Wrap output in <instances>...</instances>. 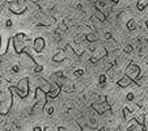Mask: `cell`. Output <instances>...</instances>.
Returning a JSON list of instances; mask_svg holds the SVG:
<instances>
[{"mask_svg": "<svg viewBox=\"0 0 148 131\" xmlns=\"http://www.w3.org/2000/svg\"><path fill=\"white\" fill-rule=\"evenodd\" d=\"M34 101H36V104H34V106H33V112L34 113L41 112L42 109L46 106V104H47V93H46L45 91H42L39 86H37Z\"/></svg>", "mask_w": 148, "mask_h": 131, "instance_id": "obj_1", "label": "cell"}, {"mask_svg": "<svg viewBox=\"0 0 148 131\" xmlns=\"http://www.w3.org/2000/svg\"><path fill=\"white\" fill-rule=\"evenodd\" d=\"M12 41H13V47H14V51H16V54H21L23 51H25V49L29 46V43H30V41H28L26 39V36L24 33H17L16 36L12 38Z\"/></svg>", "mask_w": 148, "mask_h": 131, "instance_id": "obj_2", "label": "cell"}, {"mask_svg": "<svg viewBox=\"0 0 148 131\" xmlns=\"http://www.w3.org/2000/svg\"><path fill=\"white\" fill-rule=\"evenodd\" d=\"M9 91L12 92H17V95L20 96L21 98H26L29 95V79L28 78H24L17 83V85L14 88H9Z\"/></svg>", "mask_w": 148, "mask_h": 131, "instance_id": "obj_3", "label": "cell"}, {"mask_svg": "<svg viewBox=\"0 0 148 131\" xmlns=\"http://www.w3.org/2000/svg\"><path fill=\"white\" fill-rule=\"evenodd\" d=\"M125 75L129 76L134 83L138 84V80H139V78H140V67L135 63V62H130L127 68H126V71H125Z\"/></svg>", "mask_w": 148, "mask_h": 131, "instance_id": "obj_4", "label": "cell"}, {"mask_svg": "<svg viewBox=\"0 0 148 131\" xmlns=\"http://www.w3.org/2000/svg\"><path fill=\"white\" fill-rule=\"evenodd\" d=\"M18 60H20V66L24 68H33L34 70V67L37 66V63L33 59V56H32L30 54H28L26 51H23V53L20 54Z\"/></svg>", "mask_w": 148, "mask_h": 131, "instance_id": "obj_5", "label": "cell"}, {"mask_svg": "<svg viewBox=\"0 0 148 131\" xmlns=\"http://www.w3.org/2000/svg\"><path fill=\"white\" fill-rule=\"evenodd\" d=\"M105 56H108V50L105 49V46H96V49L92 51V58L89 59V62L90 63H97Z\"/></svg>", "mask_w": 148, "mask_h": 131, "instance_id": "obj_6", "label": "cell"}, {"mask_svg": "<svg viewBox=\"0 0 148 131\" xmlns=\"http://www.w3.org/2000/svg\"><path fill=\"white\" fill-rule=\"evenodd\" d=\"M9 92H11V91H9ZM12 102H13V96H12V92H11V95H9L8 97H5L4 100H1V102H0V114L1 115L8 114L11 108H12Z\"/></svg>", "mask_w": 148, "mask_h": 131, "instance_id": "obj_7", "label": "cell"}, {"mask_svg": "<svg viewBox=\"0 0 148 131\" xmlns=\"http://www.w3.org/2000/svg\"><path fill=\"white\" fill-rule=\"evenodd\" d=\"M9 11L14 14H23L24 12L26 11V5L21 3H17V1H13V3H8Z\"/></svg>", "mask_w": 148, "mask_h": 131, "instance_id": "obj_8", "label": "cell"}, {"mask_svg": "<svg viewBox=\"0 0 148 131\" xmlns=\"http://www.w3.org/2000/svg\"><path fill=\"white\" fill-rule=\"evenodd\" d=\"M93 110H95L97 114H105L106 112H110V105L108 102H103V104H93Z\"/></svg>", "mask_w": 148, "mask_h": 131, "instance_id": "obj_9", "label": "cell"}, {"mask_svg": "<svg viewBox=\"0 0 148 131\" xmlns=\"http://www.w3.org/2000/svg\"><path fill=\"white\" fill-rule=\"evenodd\" d=\"M33 49H34L36 53H41V51H43V49H45V39L41 38V37L36 38L34 42H33Z\"/></svg>", "mask_w": 148, "mask_h": 131, "instance_id": "obj_10", "label": "cell"}, {"mask_svg": "<svg viewBox=\"0 0 148 131\" xmlns=\"http://www.w3.org/2000/svg\"><path fill=\"white\" fill-rule=\"evenodd\" d=\"M60 86L58 85V84L54 81V83H51V88H50V92L47 93V97L49 98H55L59 96V93H60Z\"/></svg>", "mask_w": 148, "mask_h": 131, "instance_id": "obj_11", "label": "cell"}, {"mask_svg": "<svg viewBox=\"0 0 148 131\" xmlns=\"http://www.w3.org/2000/svg\"><path fill=\"white\" fill-rule=\"evenodd\" d=\"M55 24V19L51 16H39V24L38 25H45V26H50V25H54Z\"/></svg>", "mask_w": 148, "mask_h": 131, "instance_id": "obj_12", "label": "cell"}, {"mask_svg": "<svg viewBox=\"0 0 148 131\" xmlns=\"http://www.w3.org/2000/svg\"><path fill=\"white\" fill-rule=\"evenodd\" d=\"M132 83H134V81H132L131 79L129 78V76H126V75L122 76L119 80H117V85L121 86V88H126V86H130Z\"/></svg>", "mask_w": 148, "mask_h": 131, "instance_id": "obj_13", "label": "cell"}, {"mask_svg": "<svg viewBox=\"0 0 148 131\" xmlns=\"http://www.w3.org/2000/svg\"><path fill=\"white\" fill-rule=\"evenodd\" d=\"M66 58H67V54H66L64 50H59L55 55H53V60L56 62V63H60V62H64Z\"/></svg>", "mask_w": 148, "mask_h": 131, "instance_id": "obj_14", "label": "cell"}, {"mask_svg": "<svg viewBox=\"0 0 148 131\" xmlns=\"http://www.w3.org/2000/svg\"><path fill=\"white\" fill-rule=\"evenodd\" d=\"M93 16H95L100 23H105V20H106V14L103 13L101 9H97V8L95 9V14H93Z\"/></svg>", "mask_w": 148, "mask_h": 131, "instance_id": "obj_15", "label": "cell"}, {"mask_svg": "<svg viewBox=\"0 0 148 131\" xmlns=\"http://www.w3.org/2000/svg\"><path fill=\"white\" fill-rule=\"evenodd\" d=\"M105 49L108 50V53H112V51H114L115 49H117V42L114 41V39H108V42H106V46H105Z\"/></svg>", "mask_w": 148, "mask_h": 131, "instance_id": "obj_16", "label": "cell"}, {"mask_svg": "<svg viewBox=\"0 0 148 131\" xmlns=\"http://www.w3.org/2000/svg\"><path fill=\"white\" fill-rule=\"evenodd\" d=\"M64 51H66V54H67V56H70V58H75L77 54H76V51L73 50V47L71 45H67L66 46V49H64Z\"/></svg>", "mask_w": 148, "mask_h": 131, "instance_id": "obj_17", "label": "cell"}, {"mask_svg": "<svg viewBox=\"0 0 148 131\" xmlns=\"http://www.w3.org/2000/svg\"><path fill=\"white\" fill-rule=\"evenodd\" d=\"M136 28H138L136 21H135L134 19H130L129 21H127V29H129L130 32H132V30H135Z\"/></svg>", "mask_w": 148, "mask_h": 131, "instance_id": "obj_18", "label": "cell"}, {"mask_svg": "<svg viewBox=\"0 0 148 131\" xmlns=\"http://www.w3.org/2000/svg\"><path fill=\"white\" fill-rule=\"evenodd\" d=\"M84 39H85V41H88L89 43H92V42L97 41V36H96L95 33H88V34H85V36H84Z\"/></svg>", "mask_w": 148, "mask_h": 131, "instance_id": "obj_19", "label": "cell"}, {"mask_svg": "<svg viewBox=\"0 0 148 131\" xmlns=\"http://www.w3.org/2000/svg\"><path fill=\"white\" fill-rule=\"evenodd\" d=\"M132 113H131V109L130 108H123V118L125 119H127V121H130V119H132Z\"/></svg>", "mask_w": 148, "mask_h": 131, "instance_id": "obj_20", "label": "cell"}, {"mask_svg": "<svg viewBox=\"0 0 148 131\" xmlns=\"http://www.w3.org/2000/svg\"><path fill=\"white\" fill-rule=\"evenodd\" d=\"M147 5H148V0H139V1H138V4H136L138 11H139V12L144 11V8Z\"/></svg>", "mask_w": 148, "mask_h": 131, "instance_id": "obj_21", "label": "cell"}, {"mask_svg": "<svg viewBox=\"0 0 148 131\" xmlns=\"http://www.w3.org/2000/svg\"><path fill=\"white\" fill-rule=\"evenodd\" d=\"M138 125H139V123H138L135 119H134V121H131V122L129 123V127H127V131H136Z\"/></svg>", "mask_w": 148, "mask_h": 131, "instance_id": "obj_22", "label": "cell"}, {"mask_svg": "<svg viewBox=\"0 0 148 131\" xmlns=\"http://www.w3.org/2000/svg\"><path fill=\"white\" fill-rule=\"evenodd\" d=\"M59 30H62V32H67L68 30V26L67 25H66V23H64V21H63V23H60V24H59Z\"/></svg>", "mask_w": 148, "mask_h": 131, "instance_id": "obj_23", "label": "cell"}, {"mask_svg": "<svg viewBox=\"0 0 148 131\" xmlns=\"http://www.w3.org/2000/svg\"><path fill=\"white\" fill-rule=\"evenodd\" d=\"M54 39H55V41H58V42L62 39V37H60V30H59V29L55 32V33H54Z\"/></svg>", "mask_w": 148, "mask_h": 131, "instance_id": "obj_24", "label": "cell"}, {"mask_svg": "<svg viewBox=\"0 0 148 131\" xmlns=\"http://www.w3.org/2000/svg\"><path fill=\"white\" fill-rule=\"evenodd\" d=\"M98 83H100L101 85H103V84L106 83V76H105V75H100V78H98Z\"/></svg>", "mask_w": 148, "mask_h": 131, "instance_id": "obj_25", "label": "cell"}, {"mask_svg": "<svg viewBox=\"0 0 148 131\" xmlns=\"http://www.w3.org/2000/svg\"><path fill=\"white\" fill-rule=\"evenodd\" d=\"M42 71H43V66L37 64L36 67H34V72H36V73H39V72H42Z\"/></svg>", "mask_w": 148, "mask_h": 131, "instance_id": "obj_26", "label": "cell"}, {"mask_svg": "<svg viewBox=\"0 0 148 131\" xmlns=\"http://www.w3.org/2000/svg\"><path fill=\"white\" fill-rule=\"evenodd\" d=\"M132 50H134V49H132L131 45H127V46L125 47V53H126V54H131Z\"/></svg>", "mask_w": 148, "mask_h": 131, "instance_id": "obj_27", "label": "cell"}, {"mask_svg": "<svg viewBox=\"0 0 148 131\" xmlns=\"http://www.w3.org/2000/svg\"><path fill=\"white\" fill-rule=\"evenodd\" d=\"M46 112H47V114H49V115H51V114L54 113V106H53V105H49V106H47V109H46Z\"/></svg>", "mask_w": 148, "mask_h": 131, "instance_id": "obj_28", "label": "cell"}, {"mask_svg": "<svg viewBox=\"0 0 148 131\" xmlns=\"http://www.w3.org/2000/svg\"><path fill=\"white\" fill-rule=\"evenodd\" d=\"M84 73H85V71H84V70H77V71H75V72H73V75H75V76H83Z\"/></svg>", "mask_w": 148, "mask_h": 131, "instance_id": "obj_29", "label": "cell"}, {"mask_svg": "<svg viewBox=\"0 0 148 131\" xmlns=\"http://www.w3.org/2000/svg\"><path fill=\"white\" fill-rule=\"evenodd\" d=\"M103 38L106 39V41H108V39H112V38H113V37H112V33H109V32H106V33L103 34Z\"/></svg>", "mask_w": 148, "mask_h": 131, "instance_id": "obj_30", "label": "cell"}, {"mask_svg": "<svg viewBox=\"0 0 148 131\" xmlns=\"http://www.w3.org/2000/svg\"><path fill=\"white\" fill-rule=\"evenodd\" d=\"M126 97H127V100H129V101H132V100H134V93H129Z\"/></svg>", "mask_w": 148, "mask_h": 131, "instance_id": "obj_31", "label": "cell"}, {"mask_svg": "<svg viewBox=\"0 0 148 131\" xmlns=\"http://www.w3.org/2000/svg\"><path fill=\"white\" fill-rule=\"evenodd\" d=\"M12 71H13L14 73H17L20 71V67H18V66H13V67H12Z\"/></svg>", "mask_w": 148, "mask_h": 131, "instance_id": "obj_32", "label": "cell"}, {"mask_svg": "<svg viewBox=\"0 0 148 131\" xmlns=\"http://www.w3.org/2000/svg\"><path fill=\"white\" fill-rule=\"evenodd\" d=\"M12 24H13V23H12V20H7V23H5V25H7V26H8V28H11V26H12Z\"/></svg>", "mask_w": 148, "mask_h": 131, "instance_id": "obj_33", "label": "cell"}, {"mask_svg": "<svg viewBox=\"0 0 148 131\" xmlns=\"http://www.w3.org/2000/svg\"><path fill=\"white\" fill-rule=\"evenodd\" d=\"M98 131H110V128H108V127H101Z\"/></svg>", "mask_w": 148, "mask_h": 131, "instance_id": "obj_34", "label": "cell"}, {"mask_svg": "<svg viewBox=\"0 0 148 131\" xmlns=\"http://www.w3.org/2000/svg\"><path fill=\"white\" fill-rule=\"evenodd\" d=\"M34 131H42V128L39 127V126H36V127H34Z\"/></svg>", "mask_w": 148, "mask_h": 131, "instance_id": "obj_35", "label": "cell"}, {"mask_svg": "<svg viewBox=\"0 0 148 131\" xmlns=\"http://www.w3.org/2000/svg\"><path fill=\"white\" fill-rule=\"evenodd\" d=\"M3 59H4V58H3V56H1V55H0V64H1V62H3Z\"/></svg>", "mask_w": 148, "mask_h": 131, "instance_id": "obj_36", "label": "cell"}, {"mask_svg": "<svg viewBox=\"0 0 148 131\" xmlns=\"http://www.w3.org/2000/svg\"><path fill=\"white\" fill-rule=\"evenodd\" d=\"M112 1H113V3L115 4V3H118V1H119V0H112Z\"/></svg>", "mask_w": 148, "mask_h": 131, "instance_id": "obj_37", "label": "cell"}, {"mask_svg": "<svg viewBox=\"0 0 148 131\" xmlns=\"http://www.w3.org/2000/svg\"><path fill=\"white\" fill-rule=\"evenodd\" d=\"M92 1H93V3H97V1H98V0H92Z\"/></svg>", "mask_w": 148, "mask_h": 131, "instance_id": "obj_38", "label": "cell"}, {"mask_svg": "<svg viewBox=\"0 0 148 131\" xmlns=\"http://www.w3.org/2000/svg\"><path fill=\"white\" fill-rule=\"evenodd\" d=\"M145 26H147V29H148V21H147V23H145Z\"/></svg>", "mask_w": 148, "mask_h": 131, "instance_id": "obj_39", "label": "cell"}, {"mask_svg": "<svg viewBox=\"0 0 148 131\" xmlns=\"http://www.w3.org/2000/svg\"><path fill=\"white\" fill-rule=\"evenodd\" d=\"M0 96H3V93H1V89H0Z\"/></svg>", "mask_w": 148, "mask_h": 131, "instance_id": "obj_40", "label": "cell"}, {"mask_svg": "<svg viewBox=\"0 0 148 131\" xmlns=\"http://www.w3.org/2000/svg\"><path fill=\"white\" fill-rule=\"evenodd\" d=\"M0 45H1V37H0Z\"/></svg>", "mask_w": 148, "mask_h": 131, "instance_id": "obj_41", "label": "cell"}]
</instances>
